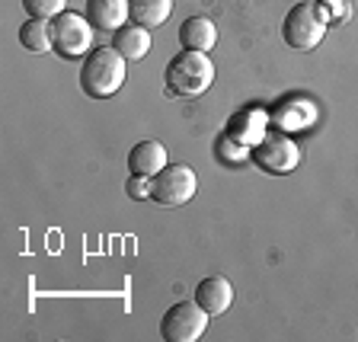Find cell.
Instances as JSON below:
<instances>
[{"instance_id":"6da1fadb","label":"cell","mask_w":358,"mask_h":342,"mask_svg":"<svg viewBox=\"0 0 358 342\" xmlns=\"http://www.w3.org/2000/svg\"><path fill=\"white\" fill-rule=\"evenodd\" d=\"M164 80H166V93L179 99H195L201 97L205 90L215 83V64L205 52H176L170 58L164 71Z\"/></svg>"},{"instance_id":"7a4b0ae2","label":"cell","mask_w":358,"mask_h":342,"mask_svg":"<svg viewBox=\"0 0 358 342\" xmlns=\"http://www.w3.org/2000/svg\"><path fill=\"white\" fill-rule=\"evenodd\" d=\"M125 64L115 48H93V52L83 58L80 64V90L90 99H109L112 93H119L122 83H125Z\"/></svg>"},{"instance_id":"3957f363","label":"cell","mask_w":358,"mask_h":342,"mask_svg":"<svg viewBox=\"0 0 358 342\" xmlns=\"http://www.w3.org/2000/svg\"><path fill=\"white\" fill-rule=\"evenodd\" d=\"M327 29H329L327 10L317 7V3H294V7L285 13L282 38L294 52H313V48L323 42Z\"/></svg>"},{"instance_id":"277c9868","label":"cell","mask_w":358,"mask_h":342,"mask_svg":"<svg viewBox=\"0 0 358 342\" xmlns=\"http://www.w3.org/2000/svg\"><path fill=\"white\" fill-rule=\"evenodd\" d=\"M48 32H52V52L67 61H80L93 52V26L74 10H64L48 20Z\"/></svg>"},{"instance_id":"5b68a950","label":"cell","mask_w":358,"mask_h":342,"mask_svg":"<svg viewBox=\"0 0 358 342\" xmlns=\"http://www.w3.org/2000/svg\"><path fill=\"white\" fill-rule=\"evenodd\" d=\"M195 186H199V179H195L192 166L166 164L157 176H150V201L164 205V208H179V205L192 201Z\"/></svg>"},{"instance_id":"8992f818","label":"cell","mask_w":358,"mask_h":342,"mask_svg":"<svg viewBox=\"0 0 358 342\" xmlns=\"http://www.w3.org/2000/svg\"><path fill=\"white\" fill-rule=\"evenodd\" d=\"M211 313L199 304V301H179L160 320V336L166 342H195L208 333Z\"/></svg>"},{"instance_id":"52a82bcc","label":"cell","mask_w":358,"mask_h":342,"mask_svg":"<svg viewBox=\"0 0 358 342\" xmlns=\"http://www.w3.org/2000/svg\"><path fill=\"white\" fill-rule=\"evenodd\" d=\"M250 157H253V164L259 166V170L272 173V176H285V173H291L301 160L294 141L285 138V131H266Z\"/></svg>"},{"instance_id":"ba28073f","label":"cell","mask_w":358,"mask_h":342,"mask_svg":"<svg viewBox=\"0 0 358 342\" xmlns=\"http://www.w3.org/2000/svg\"><path fill=\"white\" fill-rule=\"evenodd\" d=\"M83 16L90 20L93 29L115 32V29H122V26L131 20V7H128V0H87Z\"/></svg>"},{"instance_id":"9c48e42d","label":"cell","mask_w":358,"mask_h":342,"mask_svg":"<svg viewBox=\"0 0 358 342\" xmlns=\"http://www.w3.org/2000/svg\"><path fill=\"white\" fill-rule=\"evenodd\" d=\"M170 164V157H166V148L160 141H138L128 154V173L131 176H157V173L164 170Z\"/></svg>"},{"instance_id":"30bf717a","label":"cell","mask_w":358,"mask_h":342,"mask_svg":"<svg viewBox=\"0 0 358 342\" xmlns=\"http://www.w3.org/2000/svg\"><path fill=\"white\" fill-rule=\"evenodd\" d=\"M195 301H199V304L205 307L211 317H217V313H224L227 307L234 304V285L227 282L224 276L201 278L199 288H195Z\"/></svg>"},{"instance_id":"8fae6325","label":"cell","mask_w":358,"mask_h":342,"mask_svg":"<svg viewBox=\"0 0 358 342\" xmlns=\"http://www.w3.org/2000/svg\"><path fill=\"white\" fill-rule=\"evenodd\" d=\"M217 42V26L208 16H189L182 26H179V45L189 48V52H205L208 55Z\"/></svg>"},{"instance_id":"7c38bea8","label":"cell","mask_w":358,"mask_h":342,"mask_svg":"<svg viewBox=\"0 0 358 342\" xmlns=\"http://www.w3.org/2000/svg\"><path fill=\"white\" fill-rule=\"evenodd\" d=\"M112 48L122 55L125 61H141L150 52V29L138 26V22H125L122 29H115Z\"/></svg>"},{"instance_id":"4fadbf2b","label":"cell","mask_w":358,"mask_h":342,"mask_svg":"<svg viewBox=\"0 0 358 342\" xmlns=\"http://www.w3.org/2000/svg\"><path fill=\"white\" fill-rule=\"evenodd\" d=\"M131 7V22L144 29H160L173 13V0H128Z\"/></svg>"},{"instance_id":"5bb4252c","label":"cell","mask_w":358,"mask_h":342,"mask_svg":"<svg viewBox=\"0 0 358 342\" xmlns=\"http://www.w3.org/2000/svg\"><path fill=\"white\" fill-rule=\"evenodd\" d=\"M272 122H275L278 128H288V131L307 128L313 122V106L307 103V99H288V103L272 109Z\"/></svg>"},{"instance_id":"9a60e30c","label":"cell","mask_w":358,"mask_h":342,"mask_svg":"<svg viewBox=\"0 0 358 342\" xmlns=\"http://www.w3.org/2000/svg\"><path fill=\"white\" fill-rule=\"evenodd\" d=\"M20 45L26 48V52H32V55L52 52V32H48V20H36V16H29V20L20 26Z\"/></svg>"},{"instance_id":"2e32d148","label":"cell","mask_w":358,"mask_h":342,"mask_svg":"<svg viewBox=\"0 0 358 342\" xmlns=\"http://www.w3.org/2000/svg\"><path fill=\"white\" fill-rule=\"evenodd\" d=\"M67 0H22V10L36 20H55L58 13H64Z\"/></svg>"},{"instance_id":"e0dca14e","label":"cell","mask_w":358,"mask_h":342,"mask_svg":"<svg viewBox=\"0 0 358 342\" xmlns=\"http://www.w3.org/2000/svg\"><path fill=\"white\" fill-rule=\"evenodd\" d=\"M231 138L237 134L240 141H246L250 134H253V128H256V122H253V112H243V115H237V119H231Z\"/></svg>"},{"instance_id":"ac0fdd59","label":"cell","mask_w":358,"mask_h":342,"mask_svg":"<svg viewBox=\"0 0 358 342\" xmlns=\"http://www.w3.org/2000/svg\"><path fill=\"white\" fill-rule=\"evenodd\" d=\"M125 192L131 199H150V179L148 176H128Z\"/></svg>"},{"instance_id":"d6986e66","label":"cell","mask_w":358,"mask_h":342,"mask_svg":"<svg viewBox=\"0 0 358 342\" xmlns=\"http://www.w3.org/2000/svg\"><path fill=\"white\" fill-rule=\"evenodd\" d=\"M320 3H333V0H320Z\"/></svg>"}]
</instances>
